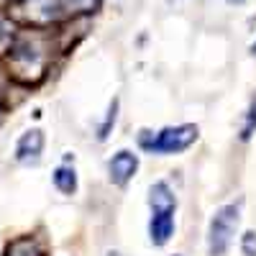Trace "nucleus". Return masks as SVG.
<instances>
[{
	"mask_svg": "<svg viewBox=\"0 0 256 256\" xmlns=\"http://www.w3.org/2000/svg\"><path fill=\"white\" fill-rule=\"evenodd\" d=\"M100 8V0H16L8 16L16 24L46 28L77 16H88Z\"/></svg>",
	"mask_w": 256,
	"mask_h": 256,
	"instance_id": "obj_1",
	"label": "nucleus"
},
{
	"mask_svg": "<svg viewBox=\"0 0 256 256\" xmlns=\"http://www.w3.org/2000/svg\"><path fill=\"white\" fill-rule=\"evenodd\" d=\"M44 146H46L44 131H41V128H28V131H24L20 138L16 141V162L36 164L41 159V154H44Z\"/></svg>",
	"mask_w": 256,
	"mask_h": 256,
	"instance_id": "obj_7",
	"label": "nucleus"
},
{
	"mask_svg": "<svg viewBox=\"0 0 256 256\" xmlns=\"http://www.w3.org/2000/svg\"><path fill=\"white\" fill-rule=\"evenodd\" d=\"M18 31H16V20L10 16H0V56H6L13 46Z\"/></svg>",
	"mask_w": 256,
	"mask_h": 256,
	"instance_id": "obj_10",
	"label": "nucleus"
},
{
	"mask_svg": "<svg viewBox=\"0 0 256 256\" xmlns=\"http://www.w3.org/2000/svg\"><path fill=\"white\" fill-rule=\"evenodd\" d=\"M116 110H118V100H113V105H110L108 118H105V126L100 128V138H105V136H108V126H110V123H116Z\"/></svg>",
	"mask_w": 256,
	"mask_h": 256,
	"instance_id": "obj_13",
	"label": "nucleus"
},
{
	"mask_svg": "<svg viewBox=\"0 0 256 256\" xmlns=\"http://www.w3.org/2000/svg\"><path fill=\"white\" fill-rule=\"evenodd\" d=\"M54 187L62 192V195H74L77 192V172L74 166H56L52 174Z\"/></svg>",
	"mask_w": 256,
	"mask_h": 256,
	"instance_id": "obj_8",
	"label": "nucleus"
},
{
	"mask_svg": "<svg viewBox=\"0 0 256 256\" xmlns=\"http://www.w3.org/2000/svg\"><path fill=\"white\" fill-rule=\"evenodd\" d=\"M138 172V156L128 148H120L108 159V180L116 187H126Z\"/></svg>",
	"mask_w": 256,
	"mask_h": 256,
	"instance_id": "obj_6",
	"label": "nucleus"
},
{
	"mask_svg": "<svg viewBox=\"0 0 256 256\" xmlns=\"http://www.w3.org/2000/svg\"><path fill=\"white\" fill-rule=\"evenodd\" d=\"M49 41L41 31H18L8 59V74L20 84H36L49 67Z\"/></svg>",
	"mask_w": 256,
	"mask_h": 256,
	"instance_id": "obj_2",
	"label": "nucleus"
},
{
	"mask_svg": "<svg viewBox=\"0 0 256 256\" xmlns=\"http://www.w3.org/2000/svg\"><path fill=\"white\" fill-rule=\"evenodd\" d=\"M241 200L220 205L208 223V254L210 256H226L228 248L236 241L238 223H241Z\"/></svg>",
	"mask_w": 256,
	"mask_h": 256,
	"instance_id": "obj_4",
	"label": "nucleus"
},
{
	"mask_svg": "<svg viewBox=\"0 0 256 256\" xmlns=\"http://www.w3.org/2000/svg\"><path fill=\"white\" fill-rule=\"evenodd\" d=\"M251 52H254V54H256V41H254V46H251Z\"/></svg>",
	"mask_w": 256,
	"mask_h": 256,
	"instance_id": "obj_15",
	"label": "nucleus"
},
{
	"mask_svg": "<svg viewBox=\"0 0 256 256\" xmlns=\"http://www.w3.org/2000/svg\"><path fill=\"white\" fill-rule=\"evenodd\" d=\"M6 256H44V251H41V246L36 244V238L20 236V238H16L13 244H8Z\"/></svg>",
	"mask_w": 256,
	"mask_h": 256,
	"instance_id": "obj_9",
	"label": "nucleus"
},
{
	"mask_svg": "<svg viewBox=\"0 0 256 256\" xmlns=\"http://www.w3.org/2000/svg\"><path fill=\"white\" fill-rule=\"evenodd\" d=\"M256 134V95L251 98L248 108H246V116H244V126H241V138L248 141L251 136Z\"/></svg>",
	"mask_w": 256,
	"mask_h": 256,
	"instance_id": "obj_11",
	"label": "nucleus"
},
{
	"mask_svg": "<svg viewBox=\"0 0 256 256\" xmlns=\"http://www.w3.org/2000/svg\"><path fill=\"white\" fill-rule=\"evenodd\" d=\"M241 254L244 256H256V230H246L241 236Z\"/></svg>",
	"mask_w": 256,
	"mask_h": 256,
	"instance_id": "obj_12",
	"label": "nucleus"
},
{
	"mask_svg": "<svg viewBox=\"0 0 256 256\" xmlns=\"http://www.w3.org/2000/svg\"><path fill=\"white\" fill-rule=\"evenodd\" d=\"M174 212L177 208H154L152 210V218H148V241L154 246H166L174 236Z\"/></svg>",
	"mask_w": 256,
	"mask_h": 256,
	"instance_id": "obj_5",
	"label": "nucleus"
},
{
	"mask_svg": "<svg viewBox=\"0 0 256 256\" xmlns=\"http://www.w3.org/2000/svg\"><path fill=\"white\" fill-rule=\"evenodd\" d=\"M105 256H126V254H120V251H108Z\"/></svg>",
	"mask_w": 256,
	"mask_h": 256,
	"instance_id": "obj_14",
	"label": "nucleus"
},
{
	"mask_svg": "<svg viewBox=\"0 0 256 256\" xmlns=\"http://www.w3.org/2000/svg\"><path fill=\"white\" fill-rule=\"evenodd\" d=\"M174 256H180V254H174Z\"/></svg>",
	"mask_w": 256,
	"mask_h": 256,
	"instance_id": "obj_16",
	"label": "nucleus"
},
{
	"mask_svg": "<svg viewBox=\"0 0 256 256\" xmlns=\"http://www.w3.org/2000/svg\"><path fill=\"white\" fill-rule=\"evenodd\" d=\"M200 128L195 123H182V126H166L162 131L152 134L144 131L138 136V146L146 154H159V156H172V154H184L187 148L198 141Z\"/></svg>",
	"mask_w": 256,
	"mask_h": 256,
	"instance_id": "obj_3",
	"label": "nucleus"
}]
</instances>
